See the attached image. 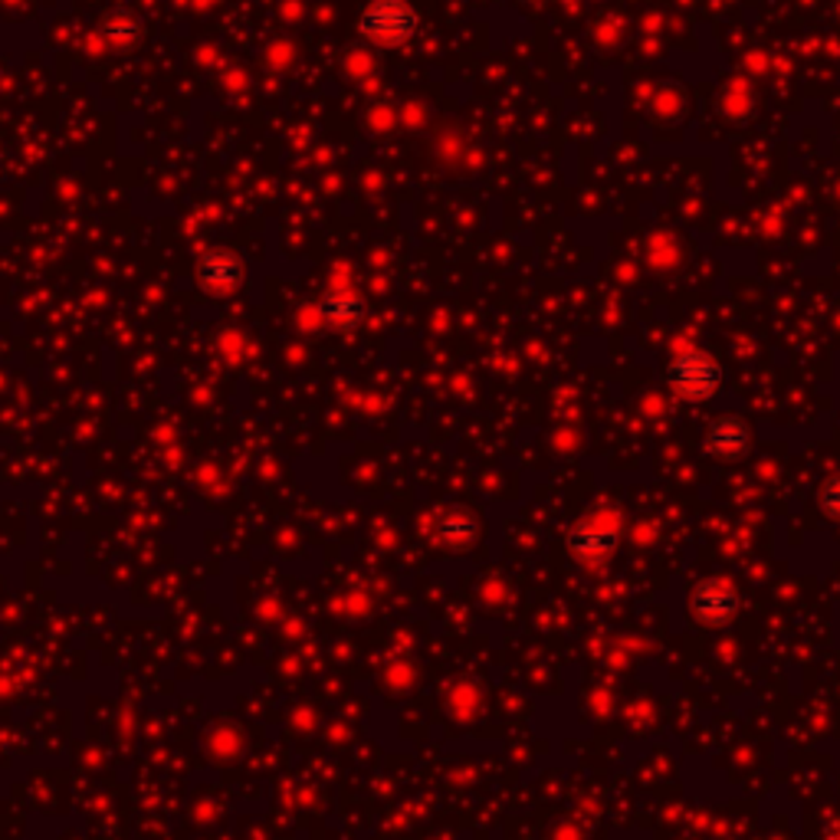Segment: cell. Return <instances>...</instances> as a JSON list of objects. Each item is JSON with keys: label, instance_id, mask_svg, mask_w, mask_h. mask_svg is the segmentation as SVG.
Wrapping results in <instances>:
<instances>
[{"label": "cell", "instance_id": "cell-1", "mask_svg": "<svg viewBox=\"0 0 840 840\" xmlns=\"http://www.w3.org/2000/svg\"><path fill=\"white\" fill-rule=\"evenodd\" d=\"M417 27L420 17L407 0H371L358 17L361 37L377 47H404L407 40H413Z\"/></svg>", "mask_w": 840, "mask_h": 840}, {"label": "cell", "instance_id": "cell-6", "mask_svg": "<svg viewBox=\"0 0 840 840\" xmlns=\"http://www.w3.org/2000/svg\"><path fill=\"white\" fill-rule=\"evenodd\" d=\"M568 545H572V552L581 555V559H601V555H608V552L617 545V529L608 526L601 516H598V519H585L581 526L572 529Z\"/></svg>", "mask_w": 840, "mask_h": 840}, {"label": "cell", "instance_id": "cell-10", "mask_svg": "<svg viewBox=\"0 0 840 840\" xmlns=\"http://www.w3.org/2000/svg\"><path fill=\"white\" fill-rule=\"evenodd\" d=\"M820 509H824L830 519H840V477H830V480L820 487Z\"/></svg>", "mask_w": 840, "mask_h": 840}, {"label": "cell", "instance_id": "cell-3", "mask_svg": "<svg viewBox=\"0 0 840 840\" xmlns=\"http://www.w3.org/2000/svg\"><path fill=\"white\" fill-rule=\"evenodd\" d=\"M197 279L211 292H230L243 283V260L230 250H211L197 263Z\"/></svg>", "mask_w": 840, "mask_h": 840}, {"label": "cell", "instance_id": "cell-8", "mask_svg": "<svg viewBox=\"0 0 840 840\" xmlns=\"http://www.w3.org/2000/svg\"><path fill=\"white\" fill-rule=\"evenodd\" d=\"M434 536L444 545H467L477 539V519L470 513H441L434 519Z\"/></svg>", "mask_w": 840, "mask_h": 840}, {"label": "cell", "instance_id": "cell-5", "mask_svg": "<svg viewBox=\"0 0 840 840\" xmlns=\"http://www.w3.org/2000/svg\"><path fill=\"white\" fill-rule=\"evenodd\" d=\"M315 315L322 325H335V328H351L361 325L368 315V305L361 296L355 292H325L315 305Z\"/></svg>", "mask_w": 840, "mask_h": 840}, {"label": "cell", "instance_id": "cell-2", "mask_svg": "<svg viewBox=\"0 0 840 840\" xmlns=\"http://www.w3.org/2000/svg\"><path fill=\"white\" fill-rule=\"evenodd\" d=\"M667 381H670L673 394H680L686 400H703V397L716 394V387L722 384V368L709 351L686 348V351L673 355V361L667 364Z\"/></svg>", "mask_w": 840, "mask_h": 840}, {"label": "cell", "instance_id": "cell-4", "mask_svg": "<svg viewBox=\"0 0 840 840\" xmlns=\"http://www.w3.org/2000/svg\"><path fill=\"white\" fill-rule=\"evenodd\" d=\"M748 444H752V434L745 428V420H739V417H719L706 431V447L722 460L742 457L748 451Z\"/></svg>", "mask_w": 840, "mask_h": 840}, {"label": "cell", "instance_id": "cell-9", "mask_svg": "<svg viewBox=\"0 0 840 840\" xmlns=\"http://www.w3.org/2000/svg\"><path fill=\"white\" fill-rule=\"evenodd\" d=\"M103 37L112 40V44H119V47L135 44V40H139V24H135L132 17H125V14H112V17L103 24Z\"/></svg>", "mask_w": 840, "mask_h": 840}, {"label": "cell", "instance_id": "cell-7", "mask_svg": "<svg viewBox=\"0 0 840 840\" xmlns=\"http://www.w3.org/2000/svg\"><path fill=\"white\" fill-rule=\"evenodd\" d=\"M735 611H739V598L725 585L709 581L693 591V614L706 624H725Z\"/></svg>", "mask_w": 840, "mask_h": 840}]
</instances>
